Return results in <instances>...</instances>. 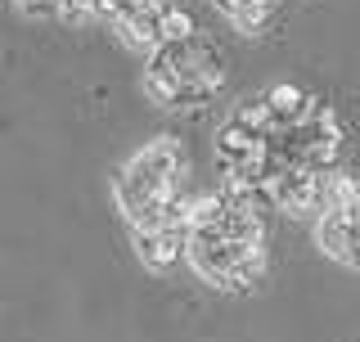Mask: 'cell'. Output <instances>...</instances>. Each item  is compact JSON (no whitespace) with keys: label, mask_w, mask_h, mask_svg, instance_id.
I'll return each mask as SVG.
<instances>
[{"label":"cell","mask_w":360,"mask_h":342,"mask_svg":"<svg viewBox=\"0 0 360 342\" xmlns=\"http://www.w3.org/2000/svg\"><path fill=\"white\" fill-rule=\"evenodd\" d=\"M189 194H180V198L158 216L153 225H140V230H131V243H135V257L144 261L149 270H176L180 261L189 257Z\"/></svg>","instance_id":"277c9868"},{"label":"cell","mask_w":360,"mask_h":342,"mask_svg":"<svg viewBox=\"0 0 360 342\" xmlns=\"http://www.w3.org/2000/svg\"><path fill=\"white\" fill-rule=\"evenodd\" d=\"M262 99H266V113H270V131L297 127V122L315 108V95H307V90L292 86V82H275Z\"/></svg>","instance_id":"5b68a950"},{"label":"cell","mask_w":360,"mask_h":342,"mask_svg":"<svg viewBox=\"0 0 360 342\" xmlns=\"http://www.w3.org/2000/svg\"><path fill=\"white\" fill-rule=\"evenodd\" d=\"M212 5H217L239 32H257L270 14V0H212Z\"/></svg>","instance_id":"8992f818"},{"label":"cell","mask_w":360,"mask_h":342,"mask_svg":"<svg viewBox=\"0 0 360 342\" xmlns=\"http://www.w3.org/2000/svg\"><path fill=\"white\" fill-rule=\"evenodd\" d=\"M189 266L221 293H248L266 275V225L225 189L189 203Z\"/></svg>","instance_id":"6da1fadb"},{"label":"cell","mask_w":360,"mask_h":342,"mask_svg":"<svg viewBox=\"0 0 360 342\" xmlns=\"http://www.w3.org/2000/svg\"><path fill=\"white\" fill-rule=\"evenodd\" d=\"M59 18H68V23L104 18V0H59Z\"/></svg>","instance_id":"52a82bcc"},{"label":"cell","mask_w":360,"mask_h":342,"mask_svg":"<svg viewBox=\"0 0 360 342\" xmlns=\"http://www.w3.org/2000/svg\"><path fill=\"white\" fill-rule=\"evenodd\" d=\"M225 86V54L217 41L194 32L189 41H167L158 45L144 63V90L162 108H202L217 99Z\"/></svg>","instance_id":"7a4b0ae2"},{"label":"cell","mask_w":360,"mask_h":342,"mask_svg":"<svg viewBox=\"0 0 360 342\" xmlns=\"http://www.w3.org/2000/svg\"><path fill=\"white\" fill-rule=\"evenodd\" d=\"M112 194H117V212L127 216L131 230L153 225L180 194H189L185 189V149H180V140L176 135H158V140L140 144V149L117 167Z\"/></svg>","instance_id":"3957f363"}]
</instances>
